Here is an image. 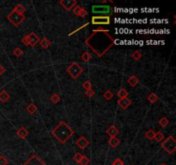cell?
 <instances>
[{
	"instance_id": "obj_38",
	"label": "cell",
	"mask_w": 176,
	"mask_h": 165,
	"mask_svg": "<svg viewBox=\"0 0 176 165\" xmlns=\"http://www.w3.org/2000/svg\"><path fill=\"white\" fill-rule=\"evenodd\" d=\"M112 165H125V163L120 159V158H116L113 163Z\"/></svg>"
},
{
	"instance_id": "obj_2",
	"label": "cell",
	"mask_w": 176,
	"mask_h": 165,
	"mask_svg": "<svg viewBox=\"0 0 176 165\" xmlns=\"http://www.w3.org/2000/svg\"><path fill=\"white\" fill-rule=\"evenodd\" d=\"M51 133L60 144L64 145L74 135L75 132L66 122L62 121L52 130Z\"/></svg>"
},
{
	"instance_id": "obj_3",
	"label": "cell",
	"mask_w": 176,
	"mask_h": 165,
	"mask_svg": "<svg viewBox=\"0 0 176 165\" xmlns=\"http://www.w3.org/2000/svg\"><path fill=\"white\" fill-rule=\"evenodd\" d=\"M161 146L168 154H173L176 150L175 139L174 138V136H168V138L164 139L161 142Z\"/></svg>"
},
{
	"instance_id": "obj_40",
	"label": "cell",
	"mask_w": 176,
	"mask_h": 165,
	"mask_svg": "<svg viewBox=\"0 0 176 165\" xmlns=\"http://www.w3.org/2000/svg\"><path fill=\"white\" fill-rule=\"evenodd\" d=\"M87 15H88V11H87V10H86L85 9H84V8H83V9H82V10H81V12H80V15H79V17H82V18H84L85 17H86V16H87Z\"/></svg>"
},
{
	"instance_id": "obj_25",
	"label": "cell",
	"mask_w": 176,
	"mask_h": 165,
	"mask_svg": "<svg viewBox=\"0 0 176 165\" xmlns=\"http://www.w3.org/2000/svg\"><path fill=\"white\" fill-rule=\"evenodd\" d=\"M14 10L17 12V13H19V14H23V15H24V13H25L26 9L25 7L22 4H18L17 6L14 8Z\"/></svg>"
},
{
	"instance_id": "obj_34",
	"label": "cell",
	"mask_w": 176,
	"mask_h": 165,
	"mask_svg": "<svg viewBox=\"0 0 176 165\" xmlns=\"http://www.w3.org/2000/svg\"><path fill=\"white\" fill-rule=\"evenodd\" d=\"M83 88H84L85 90H87V89H90L91 88H92V84H91V82L89 81V80H87V81H85L84 83H83Z\"/></svg>"
},
{
	"instance_id": "obj_23",
	"label": "cell",
	"mask_w": 176,
	"mask_h": 165,
	"mask_svg": "<svg viewBox=\"0 0 176 165\" xmlns=\"http://www.w3.org/2000/svg\"><path fill=\"white\" fill-rule=\"evenodd\" d=\"M50 101L53 104H58L59 102L61 101V97L58 93H53L52 96H50Z\"/></svg>"
},
{
	"instance_id": "obj_13",
	"label": "cell",
	"mask_w": 176,
	"mask_h": 165,
	"mask_svg": "<svg viewBox=\"0 0 176 165\" xmlns=\"http://www.w3.org/2000/svg\"><path fill=\"white\" fill-rule=\"evenodd\" d=\"M17 135L20 139H25L29 135V132L27 130L24 126H21L17 131Z\"/></svg>"
},
{
	"instance_id": "obj_1",
	"label": "cell",
	"mask_w": 176,
	"mask_h": 165,
	"mask_svg": "<svg viewBox=\"0 0 176 165\" xmlns=\"http://www.w3.org/2000/svg\"><path fill=\"white\" fill-rule=\"evenodd\" d=\"M114 42L115 41L109 34L108 30L103 28L94 30L92 34L85 41V44L98 58L103 57L108 52L110 48L114 45Z\"/></svg>"
},
{
	"instance_id": "obj_31",
	"label": "cell",
	"mask_w": 176,
	"mask_h": 165,
	"mask_svg": "<svg viewBox=\"0 0 176 165\" xmlns=\"http://www.w3.org/2000/svg\"><path fill=\"white\" fill-rule=\"evenodd\" d=\"M83 9V7L82 6H80V5H76L75 7L72 9L73 10V13L75 14L76 17H79V15H80V12H81V10Z\"/></svg>"
},
{
	"instance_id": "obj_8",
	"label": "cell",
	"mask_w": 176,
	"mask_h": 165,
	"mask_svg": "<svg viewBox=\"0 0 176 165\" xmlns=\"http://www.w3.org/2000/svg\"><path fill=\"white\" fill-rule=\"evenodd\" d=\"M23 165H46L45 163L41 160V158L39 156H37L36 154H33L30 156Z\"/></svg>"
},
{
	"instance_id": "obj_12",
	"label": "cell",
	"mask_w": 176,
	"mask_h": 165,
	"mask_svg": "<svg viewBox=\"0 0 176 165\" xmlns=\"http://www.w3.org/2000/svg\"><path fill=\"white\" fill-rule=\"evenodd\" d=\"M118 103H119V107L122 109H126L132 105V101L128 97H126V98H124V99H119Z\"/></svg>"
},
{
	"instance_id": "obj_36",
	"label": "cell",
	"mask_w": 176,
	"mask_h": 165,
	"mask_svg": "<svg viewBox=\"0 0 176 165\" xmlns=\"http://www.w3.org/2000/svg\"><path fill=\"white\" fill-rule=\"evenodd\" d=\"M9 160L4 156H0V165H8Z\"/></svg>"
},
{
	"instance_id": "obj_5",
	"label": "cell",
	"mask_w": 176,
	"mask_h": 165,
	"mask_svg": "<svg viewBox=\"0 0 176 165\" xmlns=\"http://www.w3.org/2000/svg\"><path fill=\"white\" fill-rule=\"evenodd\" d=\"M7 19L9 21L10 23H12L14 26L17 28L20 24H22L23 23V21H25L26 17L25 15L19 14L13 9L7 16Z\"/></svg>"
},
{
	"instance_id": "obj_43",
	"label": "cell",
	"mask_w": 176,
	"mask_h": 165,
	"mask_svg": "<svg viewBox=\"0 0 176 165\" xmlns=\"http://www.w3.org/2000/svg\"><path fill=\"white\" fill-rule=\"evenodd\" d=\"M132 165H133V164H132Z\"/></svg>"
},
{
	"instance_id": "obj_10",
	"label": "cell",
	"mask_w": 176,
	"mask_h": 165,
	"mask_svg": "<svg viewBox=\"0 0 176 165\" xmlns=\"http://www.w3.org/2000/svg\"><path fill=\"white\" fill-rule=\"evenodd\" d=\"M76 145L77 147L80 148L81 150H85L86 148L89 145V141L85 136H81L80 138L76 139Z\"/></svg>"
},
{
	"instance_id": "obj_24",
	"label": "cell",
	"mask_w": 176,
	"mask_h": 165,
	"mask_svg": "<svg viewBox=\"0 0 176 165\" xmlns=\"http://www.w3.org/2000/svg\"><path fill=\"white\" fill-rule=\"evenodd\" d=\"M158 124H159L161 127H162V128H166V127L168 126V124H169V121H168V119L167 118V117H162V118H161V119L159 120Z\"/></svg>"
},
{
	"instance_id": "obj_6",
	"label": "cell",
	"mask_w": 176,
	"mask_h": 165,
	"mask_svg": "<svg viewBox=\"0 0 176 165\" xmlns=\"http://www.w3.org/2000/svg\"><path fill=\"white\" fill-rule=\"evenodd\" d=\"M93 14H101L105 17H110L113 13V9L109 5H102V4H97L92 6Z\"/></svg>"
},
{
	"instance_id": "obj_37",
	"label": "cell",
	"mask_w": 176,
	"mask_h": 165,
	"mask_svg": "<svg viewBox=\"0 0 176 165\" xmlns=\"http://www.w3.org/2000/svg\"><path fill=\"white\" fill-rule=\"evenodd\" d=\"M89 24V23H85V24H84V25H82V26H80L79 28H77L76 29H75L74 31H72L71 33H70V35H69V36H71L72 35H74L75 33H76L77 31H79L80 29H82V28H85V27H87L88 25Z\"/></svg>"
},
{
	"instance_id": "obj_4",
	"label": "cell",
	"mask_w": 176,
	"mask_h": 165,
	"mask_svg": "<svg viewBox=\"0 0 176 165\" xmlns=\"http://www.w3.org/2000/svg\"><path fill=\"white\" fill-rule=\"evenodd\" d=\"M66 72L74 80H76V78H78L84 72V69H83V67L78 63L73 62V63H71L67 67Z\"/></svg>"
},
{
	"instance_id": "obj_17",
	"label": "cell",
	"mask_w": 176,
	"mask_h": 165,
	"mask_svg": "<svg viewBox=\"0 0 176 165\" xmlns=\"http://www.w3.org/2000/svg\"><path fill=\"white\" fill-rule=\"evenodd\" d=\"M9 98H10V96L5 89H3L0 91V101L2 102H4V103L7 102L9 100Z\"/></svg>"
},
{
	"instance_id": "obj_32",
	"label": "cell",
	"mask_w": 176,
	"mask_h": 165,
	"mask_svg": "<svg viewBox=\"0 0 176 165\" xmlns=\"http://www.w3.org/2000/svg\"><path fill=\"white\" fill-rule=\"evenodd\" d=\"M89 158L88 157V156H83L82 157V159H81V161H80V163H79V164L80 165H89Z\"/></svg>"
},
{
	"instance_id": "obj_27",
	"label": "cell",
	"mask_w": 176,
	"mask_h": 165,
	"mask_svg": "<svg viewBox=\"0 0 176 165\" xmlns=\"http://www.w3.org/2000/svg\"><path fill=\"white\" fill-rule=\"evenodd\" d=\"M155 133H156L155 131L152 130V129H149V130L145 132L144 135H145V137L149 139V140H153V139H154V137H155Z\"/></svg>"
},
{
	"instance_id": "obj_14",
	"label": "cell",
	"mask_w": 176,
	"mask_h": 165,
	"mask_svg": "<svg viewBox=\"0 0 176 165\" xmlns=\"http://www.w3.org/2000/svg\"><path fill=\"white\" fill-rule=\"evenodd\" d=\"M106 132H107V134L108 135L110 138H112V137H116L118 134L119 133V131L115 126L112 125L108 128V130L106 131Z\"/></svg>"
},
{
	"instance_id": "obj_15",
	"label": "cell",
	"mask_w": 176,
	"mask_h": 165,
	"mask_svg": "<svg viewBox=\"0 0 176 165\" xmlns=\"http://www.w3.org/2000/svg\"><path fill=\"white\" fill-rule=\"evenodd\" d=\"M127 83L129 84L130 86L136 87L138 84V83H139V78H137V76H135V75H132L130 78H127Z\"/></svg>"
},
{
	"instance_id": "obj_21",
	"label": "cell",
	"mask_w": 176,
	"mask_h": 165,
	"mask_svg": "<svg viewBox=\"0 0 176 165\" xmlns=\"http://www.w3.org/2000/svg\"><path fill=\"white\" fill-rule=\"evenodd\" d=\"M158 99H159L158 96H157L156 93H153V92H151V94H149L148 96H147V100H148L151 103H152V104L156 103V102L158 101Z\"/></svg>"
},
{
	"instance_id": "obj_33",
	"label": "cell",
	"mask_w": 176,
	"mask_h": 165,
	"mask_svg": "<svg viewBox=\"0 0 176 165\" xmlns=\"http://www.w3.org/2000/svg\"><path fill=\"white\" fill-rule=\"evenodd\" d=\"M84 94H85V96H87V97H89V98H92L93 96H95V90H93L92 89H87V90H85Z\"/></svg>"
},
{
	"instance_id": "obj_29",
	"label": "cell",
	"mask_w": 176,
	"mask_h": 165,
	"mask_svg": "<svg viewBox=\"0 0 176 165\" xmlns=\"http://www.w3.org/2000/svg\"><path fill=\"white\" fill-rule=\"evenodd\" d=\"M13 54L15 55L16 58H20V57L23 54V49L20 48V47H16V48L14 49V51H13Z\"/></svg>"
},
{
	"instance_id": "obj_41",
	"label": "cell",
	"mask_w": 176,
	"mask_h": 165,
	"mask_svg": "<svg viewBox=\"0 0 176 165\" xmlns=\"http://www.w3.org/2000/svg\"><path fill=\"white\" fill-rule=\"evenodd\" d=\"M5 71H6L5 68H4L3 65H0V76H1V75H3V74L5 72Z\"/></svg>"
},
{
	"instance_id": "obj_42",
	"label": "cell",
	"mask_w": 176,
	"mask_h": 165,
	"mask_svg": "<svg viewBox=\"0 0 176 165\" xmlns=\"http://www.w3.org/2000/svg\"><path fill=\"white\" fill-rule=\"evenodd\" d=\"M160 165H167V164H161Z\"/></svg>"
},
{
	"instance_id": "obj_35",
	"label": "cell",
	"mask_w": 176,
	"mask_h": 165,
	"mask_svg": "<svg viewBox=\"0 0 176 165\" xmlns=\"http://www.w3.org/2000/svg\"><path fill=\"white\" fill-rule=\"evenodd\" d=\"M82 157H83V155L80 152H76L75 155H74V156H73V159H74V161H75L76 163L79 164L80 161H81V159H82Z\"/></svg>"
},
{
	"instance_id": "obj_19",
	"label": "cell",
	"mask_w": 176,
	"mask_h": 165,
	"mask_svg": "<svg viewBox=\"0 0 176 165\" xmlns=\"http://www.w3.org/2000/svg\"><path fill=\"white\" fill-rule=\"evenodd\" d=\"M37 110H38L37 106L34 104V103H33V102L29 103V104L26 107V111L29 113V114H34V113L37 112Z\"/></svg>"
},
{
	"instance_id": "obj_11",
	"label": "cell",
	"mask_w": 176,
	"mask_h": 165,
	"mask_svg": "<svg viewBox=\"0 0 176 165\" xmlns=\"http://www.w3.org/2000/svg\"><path fill=\"white\" fill-rule=\"evenodd\" d=\"M27 36H28V41H29V46H30V47H35L37 44L40 42V41H41L40 37L36 35L34 32L30 33L29 35H28Z\"/></svg>"
},
{
	"instance_id": "obj_9",
	"label": "cell",
	"mask_w": 176,
	"mask_h": 165,
	"mask_svg": "<svg viewBox=\"0 0 176 165\" xmlns=\"http://www.w3.org/2000/svg\"><path fill=\"white\" fill-rule=\"evenodd\" d=\"M59 3V4L67 11H71L77 4L76 0H60Z\"/></svg>"
},
{
	"instance_id": "obj_18",
	"label": "cell",
	"mask_w": 176,
	"mask_h": 165,
	"mask_svg": "<svg viewBox=\"0 0 176 165\" xmlns=\"http://www.w3.org/2000/svg\"><path fill=\"white\" fill-rule=\"evenodd\" d=\"M108 145L112 148H116L120 145V140L117 137H112L109 139Z\"/></svg>"
},
{
	"instance_id": "obj_30",
	"label": "cell",
	"mask_w": 176,
	"mask_h": 165,
	"mask_svg": "<svg viewBox=\"0 0 176 165\" xmlns=\"http://www.w3.org/2000/svg\"><path fill=\"white\" fill-rule=\"evenodd\" d=\"M132 59L136 61H139L140 60V59L142 58V53L139 52V51H135L133 53H132Z\"/></svg>"
},
{
	"instance_id": "obj_7",
	"label": "cell",
	"mask_w": 176,
	"mask_h": 165,
	"mask_svg": "<svg viewBox=\"0 0 176 165\" xmlns=\"http://www.w3.org/2000/svg\"><path fill=\"white\" fill-rule=\"evenodd\" d=\"M111 23L110 17L94 16L91 19V23L94 25H109Z\"/></svg>"
},
{
	"instance_id": "obj_20",
	"label": "cell",
	"mask_w": 176,
	"mask_h": 165,
	"mask_svg": "<svg viewBox=\"0 0 176 165\" xmlns=\"http://www.w3.org/2000/svg\"><path fill=\"white\" fill-rule=\"evenodd\" d=\"M93 59V56L91 55V53L89 52H87V51H85L82 53V55H81V60L84 61V62H89V61H90Z\"/></svg>"
},
{
	"instance_id": "obj_28",
	"label": "cell",
	"mask_w": 176,
	"mask_h": 165,
	"mask_svg": "<svg viewBox=\"0 0 176 165\" xmlns=\"http://www.w3.org/2000/svg\"><path fill=\"white\" fill-rule=\"evenodd\" d=\"M102 96H103V98H104L105 100L109 101V100H111V99L113 97V93L112 92V90L108 89V90H107V91L102 95Z\"/></svg>"
},
{
	"instance_id": "obj_26",
	"label": "cell",
	"mask_w": 176,
	"mask_h": 165,
	"mask_svg": "<svg viewBox=\"0 0 176 165\" xmlns=\"http://www.w3.org/2000/svg\"><path fill=\"white\" fill-rule=\"evenodd\" d=\"M164 139H165V137H164V134H163L162 132H157L155 133L154 139H155L156 141H157V142H162V141L164 140Z\"/></svg>"
},
{
	"instance_id": "obj_16",
	"label": "cell",
	"mask_w": 176,
	"mask_h": 165,
	"mask_svg": "<svg viewBox=\"0 0 176 165\" xmlns=\"http://www.w3.org/2000/svg\"><path fill=\"white\" fill-rule=\"evenodd\" d=\"M39 43H40V46L43 49H47V48L50 47L51 45H52V41H51L50 40H48V38H47V37L44 36L41 40L40 41V42H39Z\"/></svg>"
},
{
	"instance_id": "obj_22",
	"label": "cell",
	"mask_w": 176,
	"mask_h": 165,
	"mask_svg": "<svg viewBox=\"0 0 176 165\" xmlns=\"http://www.w3.org/2000/svg\"><path fill=\"white\" fill-rule=\"evenodd\" d=\"M128 91L126 90V89H124V88H121L119 91H118L117 93V96L119 97V99H124V98H126V97H128Z\"/></svg>"
},
{
	"instance_id": "obj_39",
	"label": "cell",
	"mask_w": 176,
	"mask_h": 165,
	"mask_svg": "<svg viewBox=\"0 0 176 165\" xmlns=\"http://www.w3.org/2000/svg\"><path fill=\"white\" fill-rule=\"evenodd\" d=\"M22 41H23V45H25V46H29V41H28V36H27V35H25V36H23V37Z\"/></svg>"
}]
</instances>
